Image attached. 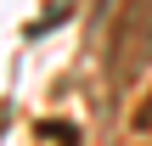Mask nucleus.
<instances>
[{
	"instance_id": "nucleus-1",
	"label": "nucleus",
	"mask_w": 152,
	"mask_h": 146,
	"mask_svg": "<svg viewBox=\"0 0 152 146\" xmlns=\"http://www.w3.org/2000/svg\"><path fill=\"white\" fill-rule=\"evenodd\" d=\"M152 68V0H124L107 34V79L135 84Z\"/></svg>"
},
{
	"instance_id": "nucleus-2",
	"label": "nucleus",
	"mask_w": 152,
	"mask_h": 146,
	"mask_svg": "<svg viewBox=\"0 0 152 146\" xmlns=\"http://www.w3.org/2000/svg\"><path fill=\"white\" fill-rule=\"evenodd\" d=\"M130 129H135V135H152V90L135 101V113H130Z\"/></svg>"
}]
</instances>
